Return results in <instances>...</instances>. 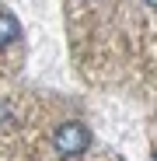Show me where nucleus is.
Returning a JSON list of instances; mask_svg holds the SVG:
<instances>
[{"mask_svg":"<svg viewBox=\"0 0 157 161\" xmlns=\"http://www.w3.org/2000/svg\"><path fill=\"white\" fill-rule=\"evenodd\" d=\"M18 32H21V28H18L14 14H7V11H4V14H0V46L14 42V39H18Z\"/></svg>","mask_w":157,"mask_h":161,"instance_id":"2","label":"nucleus"},{"mask_svg":"<svg viewBox=\"0 0 157 161\" xmlns=\"http://www.w3.org/2000/svg\"><path fill=\"white\" fill-rule=\"evenodd\" d=\"M52 144H56V151L63 158H73V154H84L87 151L91 133L81 123H63V126H56V133H52Z\"/></svg>","mask_w":157,"mask_h":161,"instance_id":"1","label":"nucleus"},{"mask_svg":"<svg viewBox=\"0 0 157 161\" xmlns=\"http://www.w3.org/2000/svg\"><path fill=\"white\" fill-rule=\"evenodd\" d=\"M143 4H150V7H157V0H143Z\"/></svg>","mask_w":157,"mask_h":161,"instance_id":"3","label":"nucleus"}]
</instances>
